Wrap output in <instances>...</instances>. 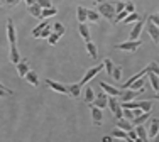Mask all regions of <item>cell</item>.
I'll return each instance as SVG.
<instances>
[{"instance_id": "obj_44", "label": "cell", "mask_w": 159, "mask_h": 142, "mask_svg": "<svg viewBox=\"0 0 159 142\" xmlns=\"http://www.w3.org/2000/svg\"><path fill=\"white\" fill-rule=\"evenodd\" d=\"M113 7H115V14L117 12H122V10H125V2L117 0V2H113Z\"/></svg>"}, {"instance_id": "obj_7", "label": "cell", "mask_w": 159, "mask_h": 142, "mask_svg": "<svg viewBox=\"0 0 159 142\" xmlns=\"http://www.w3.org/2000/svg\"><path fill=\"white\" fill-rule=\"evenodd\" d=\"M142 93H144V88L142 90H132V88H129L127 91H120V96H122V102H130V100L141 96Z\"/></svg>"}, {"instance_id": "obj_42", "label": "cell", "mask_w": 159, "mask_h": 142, "mask_svg": "<svg viewBox=\"0 0 159 142\" xmlns=\"http://www.w3.org/2000/svg\"><path fill=\"white\" fill-rule=\"evenodd\" d=\"M36 3L41 7V9H48V7H52V0H36Z\"/></svg>"}, {"instance_id": "obj_32", "label": "cell", "mask_w": 159, "mask_h": 142, "mask_svg": "<svg viewBox=\"0 0 159 142\" xmlns=\"http://www.w3.org/2000/svg\"><path fill=\"white\" fill-rule=\"evenodd\" d=\"M52 31H54L59 37H63L64 32H66V29H64V25L61 24V22H54V24H52Z\"/></svg>"}, {"instance_id": "obj_28", "label": "cell", "mask_w": 159, "mask_h": 142, "mask_svg": "<svg viewBox=\"0 0 159 142\" xmlns=\"http://www.w3.org/2000/svg\"><path fill=\"white\" fill-rule=\"evenodd\" d=\"M147 71H149V66H146V68H144L142 71H139L137 74H134V76H132L130 80H127V83H125V85H122V88H129V87H130V83H132V81H134V80H137V78H141V76H144V74H146Z\"/></svg>"}, {"instance_id": "obj_9", "label": "cell", "mask_w": 159, "mask_h": 142, "mask_svg": "<svg viewBox=\"0 0 159 142\" xmlns=\"http://www.w3.org/2000/svg\"><path fill=\"white\" fill-rule=\"evenodd\" d=\"M93 105L100 107L102 110H103V108L108 105V95H107V93H105V91L98 93V95L95 96V100H93Z\"/></svg>"}, {"instance_id": "obj_20", "label": "cell", "mask_w": 159, "mask_h": 142, "mask_svg": "<svg viewBox=\"0 0 159 142\" xmlns=\"http://www.w3.org/2000/svg\"><path fill=\"white\" fill-rule=\"evenodd\" d=\"M78 31H80V36L83 37V41H90V27L85 24V22H80V25H78Z\"/></svg>"}, {"instance_id": "obj_25", "label": "cell", "mask_w": 159, "mask_h": 142, "mask_svg": "<svg viewBox=\"0 0 159 142\" xmlns=\"http://www.w3.org/2000/svg\"><path fill=\"white\" fill-rule=\"evenodd\" d=\"M86 14H88V9H85V7L80 5L78 9H76V19H78V22H86V20H88V19H86Z\"/></svg>"}, {"instance_id": "obj_13", "label": "cell", "mask_w": 159, "mask_h": 142, "mask_svg": "<svg viewBox=\"0 0 159 142\" xmlns=\"http://www.w3.org/2000/svg\"><path fill=\"white\" fill-rule=\"evenodd\" d=\"M159 132V118H149V139H154Z\"/></svg>"}, {"instance_id": "obj_16", "label": "cell", "mask_w": 159, "mask_h": 142, "mask_svg": "<svg viewBox=\"0 0 159 142\" xmlns=\"http://www.w3.org/2000/svg\"><path fill=\"white\" fill-rule=\"evenodd\" d=\"M151 118V112H142L141 115H137V117L132 118V125H141V124H146V122H149Z\"/></svg>"}, {"instance_id": "obj_51", "label": "cell", "mask_w": 159, "mask_h": 142, "mask_svg": "<svg viewBox=\"0 0 159 142\" xmlns=\"http://www.w3.org/2000/svg\"><path fill=\"white\" fill-rule=\"evenodd\" d=\"M154 140H157V142H159V132L156 134V137H154Z\"/></svg>"}, {"instance_id": "obj_22", "label": "cell", "mask_w": 159, "mask_h": 142, "mask_svg": "<svg viewBox=\"0 0 159 142\" xmlns=\"http://www.w3.org/2000/svg\"><path fill=\"white\" fill-rule=\"evenodd\" d=\"M117 127L122 130H125V132H129L130 129H134V125L130 124V120H127V118H117Z\"/></svg>"}, {"instance_id": "obj_12", "label": "cell", "mask_w": 159, "mask_h": 142, "mask_svg": "<svg viewBox=\"0 0 159 142\" xmlns=\"http://www.w3.org/2000/svg\"><path fill=\"white\" fill-rule=\"evenodd\" d=\"M144 19H139L137 22H135V25H134V29L130 31V39H139V36H141V32H142V29H144Z\"/></svg>"}, {"instance_id": "obj_50", "label": "cell", "mask_w": 159, "mask_h": 142, "mask_svg": "<svg viewBox=\"0 0 159 142\" xmlns=\"http://www.w3.org/2000/svg\"><path fill=\"white\" fill-rule=\"evenodd\" d=\"M25 3H27V5H32V3H36V0H25Z\"/></svg>"}, {"instance_id": "obj_49", "label": "cell", "mask_w": 159, "mask_h": 142, "mask_svg": "<svg viewBox=\"0 0 159 142\" xmlns=\"http://www.w3.org/2000/svg\"><path fill=\"white\" fill-rule=\"evenodd\" d=\"M102 140H103V142H112L113 139H112L110 135H105V137H102Z\"/></svg>"}, {"instance_id": "obj_2", "label": "cell", "mask_w": 159, "mask_h": 142, "mask_svg": "<svg viewBox=\"0 0 159 142\" xmlns=\"http://www.w3.org/2000/svg\"><path fill=\"white\" fill-rule=\"evenodd\" d=\"M141 44H142V41H139V39H130V41H127V42H120V44H115L113 46V49H117V51H129V53H135V51L141 47Z\"/></svg>"}, {"instance_id": "obj_18", "label": "cell", "mask_w": 159, "mask_h": 142, "mask_svg": "<svg viewBox=\"0 0 159 142\" xmlns=\"http://www.w3.org/2000/svg\"><path fill=\"white\" fill-rule=\"evenodd\" d=\"M147 74H149V81H151V87H152V90L156 93H159V76L156 73H152L149 68V71H147Z\"/></svg>"}, {"instance_id": "obj_24", "label": "cell", "mask_w": 159, "mask_h": 142, "mask_svg": "<svg viewBox=\"0 0 159 142\" xmlns=\"http://www.w3.org/2000/svg\"><path fill=\"white\" fill-rule=\"evenodd\" d=\"M27 12L31 14L32 17H36V19H39V20H43V19H41V7L37 5V3H32V5H29V7H27Z\"/></svg>"}, {"instance_id": "obj_38", "label": "cell", "mask_w": 159, "mask_h": 142, "mask_svg": "<svg viewBox=\"0 0 159 142\" xmlns=\"http://www.w3.org/2000/svg\"><path fill=\"white\" fill-rule=\"evenodd\" d=\"M139 17L137 16V12H130V14H127V17L124 19V24H130V22H137L139 20Z\"/></svg>"}, {"instance_id": "obj_14", "label": "cell", "mask_w": 159, "mask_h": 142, "mask_svg": "<svg viewBox=\"0 0 159 142\" xmlns=\"http://www.w3.org/2000/svg\"><path fill=\"white\" fill-rule=\"evenodd\" d=\"M68 95H70L71 98H80V95H81V83L68 85Z\"/></svg>"}, {"instance_id": "obj_3", "label": "cell", "mask_w": 159, "mask_h": 142, "mask_svg": "<svg viewBox=\"0 0 159 142\" xmlns=\"http://www.w3.org/2000/svg\"><path fill=\"white\" fill-rule=\"evenodd\" d=\"M107 107H110V110H112V113L115 118L124 117L122 115V105H120V102L117 100V96H108V105Z\"/></svg>"}, {"instance_id": "obj_15", "label": "cell", "mask_w": 159, "mask_h": 142, "mask_svg": "<svg viewBox=\"0 0 159 142\" xmlns=\"http://www.w3.org/2000/svg\"><path fill=\"white\" fill-rule=\"evenodd\" d=\"M16 66H17V74H19L20 78H24L25 74H27V71L31 69V66H29V63L25 61V59H20V61H19Z\"/></svg>"}, {"instance_id": "obj_34", "label": "cell", "mask_w": 159, "mask_h": 142, "mask_svg": "<svg viewBox=\"0 0 159 142\" xmlns=\"http://www.w3.org/2000/svg\"><path fill=\"white\" fill-rule=\"evenodd\" d=\"M14 95V90L7 88L5 85L0 83V98H7V96H12Z\"/></svg>"}, {"instance_id": "obj_19", "label": "cell", "mask_w": 159, "mask_h": 142, "mask_svg": "<svg viewBox=\"0 0 159 142\" xmlns=\"http://www.w3.org/2000/svg\"><path fill=\"white\" fill-rule=\"evenodd\" d=\"M25 80H27L29 81V85H32V87H39V78H37V73H36V71H31V69H29L27 71V74H25Z\"/></svg>"}, {"instance_id": "obj_46", "label": "cell", "mask_w": 159, "mask_h": 142, "mask_svg": "<svg viewBox=\"0 0 159 142\" xmlns=\"http://www.w3.org/2000/svg\"><path fill=\"white\" fill-rule=\"evenodd\" d=\"M146 17H147V20H151L156 25H159V14H151V16H146Z\"/></svg>"}, {"instance_id": "obj_33", "label": "cell", "mask_w": 159, "mask_h": 142, "mask_svg": "<svg viewBox=\"0 0 159 142\" xmlns=\"http://www.w3.org/2000/svg\"><path fill=\"white\" fill-rule=\"evenodd\" d=\"M86 19H88L90 22H93V24H97V22L100 20V14H98V10H88Z\"/></svg>"}, {"instance_id": "obj_48", "label": "cell", "mask_w": 159, "mask_h": 142, "mask_svg": "<svg viewBox=\"0 0 159 142\" xmlns=\"http://www.w3.org/2000/svg\"><path fill=\"white\" fill-rule=\"evenodd\" d=\"M125 10L129 14L130 12H135V5H134V2H125Z\"/></svg>"}, {"instance_id": "obj_23", "label": "cell", "mask_w": 159, "mask_h": 142, "mask_svg": "<svg viewBox=\"0 0 159 142\" xmlns=\"http://www.w3.org/2000/svg\"><path fill=\"white\" fill-rule=\"evenodd\" d=\"M86 51H88V54H90V58H92V59H97L98 58V49H97L95 42L86 41Z\"/></svg>"}, {"instance_id": "obj_43", "label": "cell", "mask_w": 159, "mask_h": 142, "mask_svg": "<svg viewBox=\"0 0 159 142\" xmlns=\"http://www.w3.org/2000/svg\"><path fill=\"white\" fill-rule=\"evenodd\" d=\"M58 41H59V36H58V34H56V32H54V31H52V32H51V34H49V37H48V42H49V44H51V46H54V44H56V42H58Z\"/></svg>"}, {"instance_id": "obj_27", "label": "cell", "mask_w": 159, "mask_h": 142, "mask_svg": "<svg viewBox=\"0 0 159 142\" xmlns=\"http://www.w3.org/2000/svg\"><path fill=\"white\" fill-rule=\"evenodd\" d=\"M58 14V9L56 7H48V9H41V19H48L51 16H56Z\"/></svg>"}, {"instance_id": "obj_29", "label": "cell", "mask_w": 159, "mask_h": 142, "mask_svg": "<svg viewBox=\"0 0 159 142\" xmlns=\"http://www.w3.org/2000/svg\"><path fill=\"white\" fill-rule=\"evenodd\" d=\"M93 100H95V91H93V88L86 87L85 88V102L90 105V103H93Z\"/></svg>"}, {"instance_id": "obj_37", "label": "cell", "mask_w": 159, "mask_h": 142, "mask_svg": "<svg viewBox=\"0 0 159 142\" xmlns=\"http://www.w3.org/2000/svg\"><path fill=\"white\" fill-rule=\"evenodd\" d=\"M103 69H107V74H108V76H112L113 63H112V59H110V58H105V61H103Z\"/></svg>"}, {"instance_id": "obj_1", "label": "cell", "mask_w": 159, "mask_h": 142, "mask_svg": "<svg viewBox=\"0 0 159 142\" xmlns=\"http://www.w3.org/2000/svg\"><path fill=\"white\" fill-rule=\"evenodd\" d=\"M97 10L100 14V17L107 19V20H113L115 17V7H113V2H107V0H95Z\"/></svg>"}, {"instance_id": "obj_31", "label": "cell", "mask_w": 159, "mask_h": 142, "mask_svg": "<svg viewBox=\"0 0 159 142\" xmlns=\"http://www.w3.org/2000/svg\"><path fill=\"white\" fill-rule=\"evenodd\" d=\"M112 137H117V139L129 140V135H127V132H125V130H122V129H119V127H117V129L112 132Z\"/></svg>"}, {"instance_id": "obj_5", "label": "cell", "mask_w": 159, "mask_h": 142, "mask_svg": "<svg viewBox=\"0 0 159 142\" xmlns=\"http://www.w3.org/2000/svg\"><path fill=\"white\" fill-rule=\"evenodd\" d=\"M90 110H92L93 125H95V127L102 125V120H103V112H102V108L97 107V105H93V103H90Z\"/></svg>"}, {"instance_id": "obj_40", "label": "cell", "mask_w": 159, "mask_h": 142, "mask_svg": "<svg viewBox=\"0 0 159 142\" xmlns=\"http://www.w3.org/2000/svg\"><path fill=\"white\" fill-rule=\"evenodd\" d=\"M122 115H124V118H127V120H132V118L135 117L134 110H130V108H122Z\"/></svg>"}, {"instance_id": "obj_8", "label": "cell", "mask_w": 159, "mask_h": 142, "mask_svg": "<svg viewBox=\"0 0 159 142\" xmlns=\"http://www.w3.org/2000/svg\"><path fill=\"white\" fill-rule=\"evenodd\" d=\"M7 39H9V44H17V32H16V27H14L12 19L7 20Z\"/></svg>"}, {"instance_id": "obj_47", "label": "cell", "mask_w": 159, "mask_h": 142, "mask_svg": "<svg viewBox=\"0 0 159 142\" xmlns=\"http://www.w3.org/2000/svg\"><path fill=\"white\" fill-rule=\"evenodd\" d=\"M149 68H151V71H152V73H156L157 76H159V64H157L156 61H152V63H151V64H149Z\"/></svg>"}, {"instance_id": "obj_26", "label": "cell", "mask_w": 159, "mask_h": 142, "mask_svg": "<svg viewBox=\"0 0 159 142\" xmlns=\"http://www.w3.org/2000/svg\"><path fill=\"white\" fill-rule=\"evenodd\" d=\"M144 87H146V78L141 76V78H137V80L132 81L130 87H129V88H132V90H142Z\"/></svg>"}, {"instance_id": "obj_39", "label": "cell", "mask_w": 159, "mask_h": 142, "mask_svg": "<svg viewBox=\"0 0 159 142\" xmlns=\"http://www.w3.org/2000/svg\"><path fill=\"white\" fill-rule=\"evenodd\" d=\"M52 32V24H49V25H46V27L41 31V34H39V37H43V39H48L49 37V34Z\"/></svg>"}, {"instance_id": "obj_21", "label": "cell", "mask_w": 159, "mask_h": 142, "mask_svg": "<svg viewBox=\"0 0 159 142\" xmlns=\"http://www.w3.org/2000/svg\"><path fill=\"white\" fill-rule=\"evenodd\" d=\"M134 129H135V132H137L139 140H149V135H147V130H146V127H144V124L134 125Z\"/></svg>"}, {"instance_id": "obj_35", "label": "cell", "mask_w": 159, "mask_h": 142, "mask_svg": "<svg viewBox=\"0 0 159 142\" xmlns=\"http://www.w3.org/2000/svg\"><path fill=\"white\" fill-rule=\"evenodd\" d=\"M122 73H124V71H122V66H113L112 78H113L115 81H120V80H122Z\"/></svg>"}, {"instance_id": "obj_11", "label": "cell", "mask_w": 159, "mask_h": 142, "mask_svg": "<svg viewBox=\"0 0 159 142\" xmlns=\"http://www.w3.org/2000/svg\"><path fill=\"white\" fill-rule=\"evenodd\" d=\"M100 88L103 90L108 96H120V90L115 88V87H112V85H107L105 81H102V83H100Z\"/></svg>"}, {"instance_id": "obj_10", "label": "cell", "mask_w": 159, "mask_h": 142, "mask_svg": "<svg viewBox=\"0 0 159 142\" xmlns=\"http://www.w3.org/2000/svg\"><path fill=\"white\" fill-rule=\"evenodd\" d=\"M46 85L51 90H54V91L58 93H68V87L63 83H58V81H52V80H46Z\"/></svg>"}, {"instance_id": "obj_30", "label": "cell", "mask_w": 159, "mask_h": 142, "mask_svg": "<svg viewBox=\"0 0 159 142\" xmlns=\"http://www.w3.org/2000/svg\"><path fill=\"white\" fill-rule=\"evenodd\" d=\"M49 24H51L49 20H46V19H43V22H41V24L37 25V27H34V31H32V36H34V37H39L41 31H43V29L46 27V25H49Z\"/></svg>"}, {"instance_id": "obj_45", "label": "cell", "mask_w": 159, "mask_h": 142, "mask_svg": "<svg viewBox=\"0 0 159 142\" xmlns=\"http://www.w3.org/2000/svg\"><path fill=\"white\" fill-rule=\"evenodd\" d=\"M127 135H129V140H139V137H137V132H135V129H130L127 132Z\"/></svg>"}, {"instance_id": "obj_36", "label": "cell", "mask_w": 159, "mask_h": 142, "mask_svg": "<svg viewBox=\"0 0 159 142\" xmlns=\"http://www.w3.org/2000/svg\"><path fill=\"white\" fill-rule=\"evenodd\" d=\"M139 107H141L142 112H151L152 110V102H151V100H141V102H139Z\"/></svg>"}, {"instance_id": "obj_6", "label": "cell", "mask_w": 159, "mask_h": 142, "mask_svg": "<svg viewBox=\"0 0 159 142\" xmlns=\"http://www.w3.org/2000/svg\"><path fill=\"white\" fill-rule=\"evenodd\" d=\"M146 27H147V32H149L151 39L154 41V44H157L159 46V25H156L154 22L147 20L146 22Z\"/></svg>"}, {"instance_id": "obj_41", "label": "cell", "mask_w": 159, "mask_h": 142, "mask_svg": "<svg viewBox=\"0 0 159 142\" xmlns=\"http://www.w3.org/2000/svg\"><path fill=\"white\" fill-rule=\"evenodd\" d=\"M22 0H0V5L3 7H16L17 3H20Z\"/></svg>"}, {"instance_id": "obj_4", "label": "cell", "mask_w": 159, "mask_h": 142, "mask_svg": "<svg viewBox=\"0 0 159 142\" xmlns=\"http://www.w3.org/2000/svg\"><path fill=\"white\" fill-rule=\"evenodd\" d=\"M102 69H103V63H102V64H97V66H93V68H90V69L85 73V76H83V80L80 81V83H81V87H85V85L88 83V81L92 80V78H95V76H97L98 73H100Z\"/></svg>"}, {"instance_id": "obj_17", "label": "cell", "mask_w": 159, "mask_h": 142, "mask_svg": "<svg viewBox=\"0 0 159 142\" xmlns=\"http://www.w3.org/2000/svg\"><path fill=\"white\" fill-rule=\"evenodd\" d=\"M9 59L12 64H17L20 61V54H19V49H17V44H10V54H9Z\"/></svg>"}]
</instances>
